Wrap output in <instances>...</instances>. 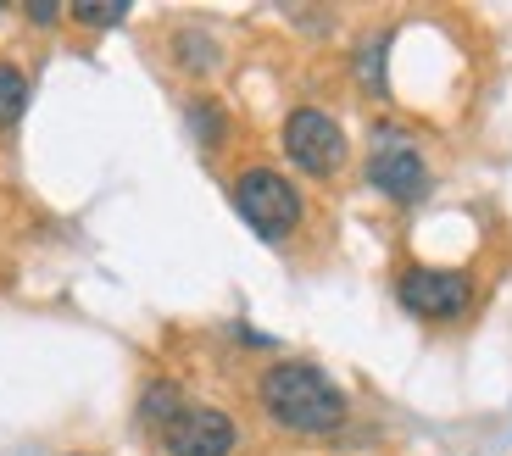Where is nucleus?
I'll list each match as a JSON object with an SVG mask.
<instances>
[{"label": "nucleus", "instance_id": "1", "mask_svg": "<svg viewBox=\"0 0 512 456\" xmlns=\"http://www.w3.org/2000/svg\"><path fill=\"white\" fill-rule=\"evenodd\" d=\"M262 406L295 434H329L346 418L340 390L307 362H279V368L262 373Z\"/></svg>", "mask_w": 512, "mask_h": 456}, {"label": "nucleus", "instance_id": "2", "mask_svg": "<svg viewBox=\"0 0 512 456\" xmlns=\"http://www.w3.org/2000/svg\"><path fill=\"white\" fill-rule=\"evenodd\" d=\"M234 206H240V217L262 234V240H284V234L301 223V195H295L290 178H279L273 167H251V173H240V184H234Z\"/></svg>", "mask_w": 512, "mask_h": 456}, {"label": "nucleus", "instance_id": "3", "mask_svg": "<svg viewBox=\"0 0 512 456\" xmlns=\"http://www.w3.org/2000/svg\"><path fill=\"white\" fill-rule=\"evenodd\" d=\"M284 151H290V162L301 167V173L323 178L346 162V134H340V123H334L329 112L301 106V112H290V123H284Z\"/></svg>", "mask_w": 512, "mask_h": 456}, {"label": "nucleus", "instance_id": "4", "mask_svg": "<svg viewBox=\"0 0 512 456\" xmlns=\"http://www.w3.org/2000/svg\"><path fill=\"white\" fill-rule=\"evenodd\" d=\"M234 440H240L234 423L223 412H212V406H184L179 418L162 429L167 456H229Z\"/></svg>", "mask_w": 512, "mask_h": 456}, {"label": "nucleus", "instance_id": "5", "mask_svg": "<svg viewBox=\"0 0 512 456\" xmlns=\"http://www.w3.org/2000/svg\"><path fill=\"white\" fill-rule=\"evenodd\" d=\"M474 301V284L462 273H440V267H412L401 279V306L418 317H462Z\"/></svg>", "mask_w": 512, "mask_h": 456}, {"label": "nucleus", "instance_id": "6", "mask_svg": "<svg viewBox=\"0 0 512 456\" xmlns=\"http://www.w3.org/2000/svg\"><path fill=\"white\" fill-rule=\"evenodd\" d=\"M368 178L373 190H384L390 201H418L423 190H429V167H423V156L412 151V145H379V156L368 162Z\"/></svg>", "mask_w": 512, "mask_h": 456}, {"label": "nucleus", "instance_id": "7", "mask_svg": "<svg viewBox=\"0 0 512 456\" xmlns=\"http://www.w3.org/2000/svg\"><path fill=\"white\" fill-rule=\"evenodd\" d=\"M28 106V78L12 62H0V128H12Z\"/></svg>", "mask_w": 512, "mask_h": 456}, {"label": "nucleus", "instance_id": "8", "mask_svg": "<svg viewBox=\"0 0 512 456\" xmlns=\"http://www.w3.org/2000/svg\"><path fill=\"white\" fill-rule=\"evenodd\" d=\"M179 412H184V406H179V390H173V384H151V395H145V418H151L156 429H167Z\"/></svg>", "mask_w": 512, "mask_h": 456}, {"label": "nucleus", "instance_id": "9", "mask_svg": "<svg viewBox=\"0 0 512 456\" xmlns=\"http://www.w3.org/2000/svg\"><path fill=\"white\" fill-rule=\"evenodd\" d=\"M73 17L90 28H106V23H123V6H73Z\"/></svg>", "mask_w": 512, "mask_h": 456}, {"label": "nucleus", "instance_id": "10", "mask_svg": "<svg viewBox=\"0 0 512 456\" xmlns=\"http://www.w3.org/2000/svg\"><path fill=\"white\" fill-rule=\"evenodd\" d=\"M28 17H34V23H51L56 6H51V0H34V6H28Z\"/></svg>", "mask_w": 512, "mask_h": 456}]
</instances>
